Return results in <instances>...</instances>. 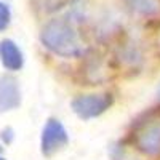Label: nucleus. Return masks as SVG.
I'll list each match as a JSON object with an SVG mask.
<instances>
[{"instance_id": "1", "label": "nucleus", "mask_w": 160, "mask_h": 160, "mask_svg": "<svg viewBox=\"0 0 160 160\" xmlns=\"http://www.w3.org/2000/svg\"><path fill=\"white\" fill-rule=\"evenodd\" d=\"M40 43L59 58H83L87 45L75 24L68 18H53L47 21L38 34Z\"/></svg>"}, {"instance_id": "2", "label": "nucleus", "mask_w": 160, "mask_h": 160, "mask_svg": "<svg viewBox=\"0 0 160 160\" xmlns=\"http://www.w3.org/2000/svg\"><path fill=\"white\" fill-rule=\"evenodd\" d=\"M128 139L138 152L157 157L160 155V108H152L133 120Z\"/></svg>"}, {"instance_id": "3", "label": "nucleus", "mask_w": 160, "mask_h": 160, "mask_svg": "<svg viewBox=\"0 0 160 160\" xmlns=\"http://www.w3.org/2000/svg\"><path fill=\"white\" fill-rule=\"evenodd\" d=\"M114 95L109 91L104 93H83L77 95L71 101L72 112L82 120H91L108 112L114 106Z\"/></svg>"}, {"instance_id": "4", "label": "nucleus", "mask_w": 160, "mask_h": 160, "mask_svg": "<svg viewBox=\"0 0 160 160\" xmlns=\"http://www.w3.org/2000/svg\"><path fill=\"white\" fill-rule=\"evenodd\" d=\"M69 144V133L62 125V122L56 117L47 118L40 135V152L43 157L50 158L55 154L61 152Z\"/></svg>"}, {"instance_id": "5", "label": "nucleus", "mask_w": 160, "mask_h": 160, "mask_svg": "<svg viewBox=\"0 0 160 160\" xmlns=\"http://www.w3.org/2000/svg\"><path fill=\"white\" fill-rule=\"evenodd\" d=\"M21 106V87L16 77L0 75V114L15 111Z\"/></svg>"}, {"instance_id": "6", "label": "nucleus", "mask_w": 160, "mask_h": 160, "mask_svg": "<svg viewBox=\"0 0 160 160\" xmlns=\"http://www.w3.org/2000/svg\"><path fill=\"white\" fill-rule=\"evenodd\" d=\"M0 62L8 72H18L24 68V53L13 38L0 40Z\"/></svg>"}, {"instance_id": "7", "label": "nucleus", "mask_w": 160, "mask_h": 160, "mask_svg": "<svg viewBox=\"0 0 160 160\" xmlns=\"http://www.w3.org/2000/svg\"><path fill=\"white\" fill-rule=\"evenodd\" d=\"M127 5L133 15L139 18H157L160 16V0H127Z\"/></svg>"}, {"instance_id": "8", "label": "nucleus", "mask_w": 160, "mask_h": 160, "mask_svg": "<svg viewBox=\"0 0 160 160\" xmlns=\"http://www.w3.org/2000/svg\"><path fill=\"white\" fill-rule=\"evenodd\" d=\"M118 59H120L122 64L135 68V66L141 61V53H139L138 47L131 45V43H127V45H123V48H120Z\"/></svg>"}, {"instance_id": "9", "label": "nucleus", "mask_w": 160, "mask_h": 160, "mask_svg": "<svg viewBox=\"0 0 160 160\" xmlns=\"http://www.w3.org/2000/svg\"><path fill=\"white\" fill-rule=\"evenodd\" d=\"M11 24V8L0 0V32H5Z\"/></svg>"}, {"instance_id": "10", "label": "nucleus", "mask_w": 160, "mask_h": 160, "mask_svg": "<svg viewBox=\"0 0 160 160\" xmlns=\"http://www.w3.org/2000/svg\"><path fill=\"white\" fill-rule=\"evenodd\" d=\"M0 141L3 142V146H10L15 141V130L11 127H5L0 130Z\"/></svg>"}, {"instance_id": "11", "label": "nucleus", "mask_w": 160, "mask_h": 160, "mask_svg": "<svg viewBox=\"0 0 160 160\" xmlns=\"http://www.w3.org/2000/svg\"><path fill=\"white\" fill-rule=\"evenodd\" d=\"M157 96H158V101H160V85H158V88H157Z\"/></svg>"}, {"instance_id": "12", "label": "nucleus", "mask_w": 160, "mask_h": 160, "mask_svg": "<svg viewBox=\"0 0 160 160\" xmlns=\"http://www.w3.org/2000/svg\"><path fill=\"white\" fill-rule=\"evenodd\" d=\"M3 152V142H0V154Z\"/></svg>"}, {"instance_id": "13", "label": "nucleus", "mask_w": 160, "mask_h": 160, "mask_svg": "<svg viewBox=\"0 0 160 160\" xmlns=\"http://www.w3.org/2000/svg\"><path fill=\"white\" fill-rule=\"evenodd\" d=\"M0 160H7V158H5V157H3L2 154H0Z\"/></svg>"}]
</instances>
